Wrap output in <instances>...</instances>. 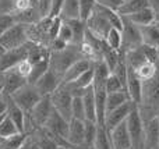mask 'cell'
I'll return each instance as SVG.
<instances>
[{"label":"cell","instance_id":"obj_1","mask_svg":"<svg viewBox=\"0 0 159 149\" xmlns=\"http://www.w3.org/2000/svg\"><path fill=\"white\" fill-rule=\"evenodd\" d=\"M81 57H84L81 47L77 46V45L70 43L61 50L49 52V68L61 78L63 74L66 72V70Z\"/></svg>","mask_w":159,"mask_h":149},{"label":"cell","instance_id":"obj_2","mask_svg":"<svg viewBox=\"0 0 159 149\" xmlns=\"http://www.w3.org/2000/svg\"><path fill=\"white\" fill-rule=\"evenodd\" d=\"M10 99L16 103L18 107H21L24 112L30 113L32 107L39 102L41 95L36 91V88L30 82H25L22 86H20L17 91H14L10 95Z\"/></svg>","mask_w":159,"mask_h":149},{"label":"cell","instance_id":"obj_3","mask_svg":"<svg viewBox=\"0 0 159 149\" xmlns=\"http://www.w3.org/2000/svg\"><path fill=\"white\" fill-rule=\"evenodd\" d=\"M121 21H123V27H121L120 50L123 53H127L130 50L135 49V47L141 46L143 41H141V33L138 25H135L133 21H130L129 17L126 15H121Z\"/></svg>","mask_w":159,"mask_h":149},{"label":"cell","instance_id":"obj_4","mask_svg":"<svg viewBox=\"0 0 159 149\" xmlns=\"http://www.w3.org/2000/svg\"><path fill=\"white\" fill-rule=\"evenodd\" d=\"M126 125L131 138L133 148L144 149V121L140 114L138 106H135L126 119Z\"/></svg>","mask_w":159,"mask_h":149},{"label":"cell","instance_id":"obj_5","mask_svg":"<svg viewBox=\"0 0 159 149\" xmlns=\"http://www.w3.org/2000/svg\"><path fill=\"white\" fill-rule=\"evenodd\" d=\"M28 41L30 39H28L27 27L25 24H20V22H16L13 27H10L4 33L0 35V43L3 45L6 50L20 47L27 43Z\"/></svg>","mask_w":159,"mask_h":149},{"label":"cell","instance_id":"obj_6","mask_svg":"<svg viewBox=\"0 0 159 149\" xmlns=\"http://www.w3.org/2000/svg\"><path fill=\"white\" fill-rule=\"evenodd\" d=\"M71 100L73 96L61 85H59V88L50 94V102L53 109L67 121L71 120Z\"/></svg>","mask_w":159,"mask_h":149},{"label":"cell","instance_id":"obj_7","mask_svg":"<svg viewBox=\"0 0 159 149\" xmlns=\"http://www.w3.org/2000/svg\"><path fill=\"white\" fill-rule=\"evenodd\" d=\"M85 25H87V29L89 31L95 38L102 39V41L106 39L107 32H109V29L112 28V25L109 24L106 17L96 8V4H95L93 11L91 13V15L88 17V20L85 21Z\"/></svg>","mask_w":159,"mask_h":149},{"label":"cell","instance_id":"obj_8","mask_svg":"<svg viewBox=\"0 0 159 149\" xmlns=\"http://www.w3.org/2000/svg\"><path fill=\"white\" fill-rule=\"evenodd\" d=\"M135 106H137V105H135L134 102L127 100V102L123 103L121 106H119V107H116V109H113V110L107 112L106 116H105V121H103V127L106 128L107 133H109L110 130H113L116 125H119L120 123L126 121L127 116H129L130 112H131Z\"/></svg>","mask_w":159,"mask_h":149},{"label":"cell","instance_id":"obj_9","mask_svg":"<svg viewBox=\"0 0 159 149\" xmlns=\"http://www.w3.org/2000/svg\"><path fill=\"white\" fill-rule=\"evenodd\" d=\"M43 128L57 141V139H66L69 133V121L60 116L57 112L53 109L50 113L48 121L45 123Z\"/></svg>","mask_w":159,"mask_h":149},{"label":"cell","instance_id":"obj_10","mask_svg":"<svg viewBox=\"0 0 159 149\" xmlns=\"http://www.w3.org/2000/svg\"><path fill=\"white\" fill-rule=\"evenodd\" d=\"M52 110H53V106H52V102H50V95H46V96H41L39 102L30 112V116L36 127H43L45 123L49 119Z\"/></svg>","mask_w":159,"mask_h":149},{"label":"cell","instance_id":"obj_11","mask_svg":"<svg viewBox=\"0 0 159 149\" xmlns=\"http://www.w3.org/2000/svg\"><path fill=\"white\" fill-rule=\"evenodd\" d=\"M60 84H61V78L56 72H53L50 68H48L46 72L43 75H41L38 78V81L35 84H32V85L36 88V91L39 92L41 96H46V95H50L52 92H55Z\"/></svg>","mask_w":159,"mask_h":149},{"label":"cell","instance_id":"obj_12","mask_svg":"<svg viewBox=\"0 0 159 149\" xmlns=\"http://www.w3.org/2000/svg\"><path fill=\"white\" fill-rule=\"evenodd\" d=\"M28 47H30V41L20 47L6 50L4 55L0 56V72H6L7 70L13 68L20 60L27 57Z\"/></svg>","mask_w":159,"mask_h":149},{"label":"cell","instance_id":"obj_13","mask_svg":"<svg viewBox=\"0 0 159 149\" xmlns=\"http://www.w3.org/2000/svg\"><path fill=\"white\" fill-rule=\"evenodd\" d=\"M144 149H159V117L144 121Z\"/></svg>","mask_w":159,"mask_h":149},{"label":"cell","instance_id":"obj_14","mask_svg":"<svg viewBox=\"0 0 159 149\" xmlns=\"http://www.w3.org/2000/svg\"><path fill=\"white\" fill-rule=\"evenodd\" d=\"M109 138H110V144H112L113 149H129L133 147L126 121L120 123V124L116 125L113 130H110Z\"/></svg>","mask_w":159,"mask_h":149},{"label":"cell","instance_id":"obj_15","mask_svg":"<svg viewBox=\"0 0 159 149\" xmlns=\"http://www.w3.org/2000/svg\"><path fill=\"white\" fill-rule=\"evenodd\" d=\"M126 91L130 96V100L135 105H140L143 99V81L135 75L134 70L127 66V80H126Z\"/></svg>","mask_w":159,"mask_h":149},{"label":"cell","instance_id":"obj_16","mask_svg":"<svg viewBox=\"0 0 159 149\" xmlns=\"http://www.w3.org/2000/svg\"><path fill=\"white\" fill-rule=\"evenodd\" d=\"M92 66H93V61L91 60V59H87V57L78 59L77 61H74V63L66 70V72H64L63 77H61V82H70V81L77 80L80 75L84 74V72L87 71V70H89Z\"/></svg>","mask_w":159,"mask_h":149},{"label":"cell","instance_id":"obj_17","mask_svg":"<svg viewBox=\"0 0 159 149\" xmlns=\"http://www.w3.org/2000/svg\"><path fill=\"white\" fill-rule=\"evenodd\" d=\"M27 82L24 77L18 75L17 72H14L13 70H7L4 72V81H3V88H2V95L4 96H10L14 91L22 86Z\"/></svg>","mask_w":159,"mask_h":149},{"label":"cell","instance_id":"obj_18","mask_svg":"<svg viewBox=\"0 0 159 149\" xmlns=\"http://www.w3.org/2000/svg\"><path fill=\"white\" fill-rule=\"evenodd\" d=\"M140 33H141V41L143 45L151 47H159V28L154 24L148 25H140Z\"/></svg>","mask_w":159,"mask_h":149},{"label":"cell","instance_id":"obj_19","mask_svg":"<svg viewBox=\"0 0 159 149\" xmlns=\"http://www.w3.org/2000/svg\"><path fill=\"white\" fill-rule=\"evenodd\" d=\"M7 98V116L13 120V123L16 124V127L18 128L20 133H24V116H25V112L22 110L21 107L16 105L13 100L10 99V96H6Z\"/></svg>","mask_w":159,"mask_h":149},{"label":"cell","instance_id":"obj_20","mask_svg":"<svg viewBox=\"0 0 159 149\" xmlns=\"http://www.w3.org/2000/svg\"><path fill=\"white\" fill-rule=\"evenodd\" d=\"M63 21L69 25L70 29H71V32H73V45L81 46V43L84 42V38H85V29H87L85 22L80 18L63 20Z\"/></svg>","mask_w":159,"mask_h":149},{"label":"cell","instance_id":"obj_21","mask_svg":"<svg viewBox=\"0 0 159 149\" xmlns=\"http://www.w3.org/2000/svg\"><path fill=\"white\" fill-rule=\"evenodd\" d=\"M129 17L130 21H133L135 25H148V24H154L157 21V14L151 10L149 7H144L141 8L140 11L134 14H130V15H126Z\"/></svg>","mask_w":159,"mask_h":149},{"label":"cell","instance_id":"obj_22","mask_svg":"<svg viewBox=\"0 0 159 149\" xmlns=\"http://www.w3.org/2000/svg\"><path fill=\"white\" fill-rule=\"evenodd\" d=\"M82 102H84L85 109V120H91V121H96V107H95V94H93L92 85L87 89L84 95H82Z\"/></svg>","mask_w":159,"mask_h":149},{"label":"cell","instance_id":"obj_23","mask_svg":"<svg viewBox=\"0 0 159 149\" xmlns=\"http://www.w3.org/2000/svg\"><path fill=\"white\" fill-rule=\"evenodd\" d=\"M133 70H134L135 75H137L141 81H147V80L152 78L155 74H157V71L159 70V66H158V63L145 60V61H143L141 64H138V66L135 67V68H133Z\"/></svg>","mask_w":159,"mask_h":149},{"label":"cell","instance_id":"obj_24","mask_svg":"<svg viewBox=\"0 0 159 149\" xmlns=\"http://www.w3.org/2000/svg\"><path fill=\"white\" fill-rule=\"evenodd\" d=\"M127 100H130V96L127 94L126 89H120L116 92H110L106 95V113L113 109L121 106L123 103H126Z\"/></svg>","mask_w":159,"mask_h":149},{"label":"cell","instance_id":"obj_25","mask_svg":"<svg viewBox=\"0 0 159 149\" xmlns=\"http://www.w3.org/2000/svg\"><path fill=\"white\" fill-rule=\"evenodd\" d=\"M27 134L17 133L10 137H0V149H20L22 148Z\"/></svg>","mask_w":159,"mask_h":149},{"label":"cell","instance_id":"obj_26","mask_svg":"<svg viewBox=\"0 0 159 149\" xmlns=\"http://www.w3.org/2000/svg\"><path fill=\"white\" fill-rule=\"evenodd\" d=\"M144 7H148L147 0H124L120 7L117 8V13L120 15H130V14L140 11Z\"/></svg>","mask_w":159,"mask_h":149},{"label":"cell","instance_id":"obj_27","mask_svg":"<svg viewBox=\"0 0 159 149\" xmlns=\"http://www.w3.org/2000/svg\"><path fill=\"white\" fill-rule=\"evenodd\" d=\"M61 20L80 18V3L78 0H64L60 11Z\"/></svg>","mask_w":159,"mask_h":149},{"label":"cell","instance_id":"obj_28","mask_svg":"<svg viewBox=\"0 0 159 149\" xmlns=\"http://www.w3.org/2000/svg\"><path fill=\"white\" fill-rule=\"evenodd\" d=\"M96 133H98V123L91 121V120H84V145L87 148L93 149Z\"/></svg>","mask_w":159,"mask_h":149},{"label":"cell","instance_id":"obj_29","mask_svg":"<svg viewBox=\"0 0 159 149\" xmlns=\"http://www.w3.org/2000/svg\"><path fill=\"white\" fill-rule=\"evenodd\" d=\"M48 68H49V57H46V59H43V60L38 61V63L32 64V70H31L30 75L27 77V82L35 84L36 81H38V78L46 72Z\"/></svg>","mask_w":159,"mask_h":149},{"label":"cell","instance_id":"obj_30","mask_svg":"<svg viewBox=\"0 0 159 149\" xmlns=\"http://www.w3.org/2000/svg\"><path fill=\"white\" fill-rule=\"evenodd\" d=\"M93 149H113L112 144H110L109 133L103 125L98 124V133H96V138L93 142Z\"/></svg>","mask_w":159,"mask_h":149},{"label":"cell","instance_id":"obj_31","mask_svg":"<svg viewBox=\"0 0 159 149\" xmlns=\"http://www.w3.org/2000/svg\"><path fill=\"white\" fill-rule=\"evenodd\" d=\"M105 42L107 43V46H109L110 49L120 50V46H121V31L117 29V28H110L109 32H107V35H106Z\"/></svg>","mask_w":159,"mask_h":149},{"label":"cell","instance_id":"obj_32","mask_svg":"<svg viewBox=\"0 0 159 149\" xmlns=\"http://www.w3.org/2000/svg\"><path fill=\"white\" fill-rule=\"evenodd\" d=\"M71 119H77L84 121L85 120V109L82 96H74L71 100Z\"/></svg>","mask_w":159,"mask_h":149},{"label":"cell","instance_id":"obj_33","mask_svg":"<svg viewBox=\"0 0 159 149\" xmlns=\"http://www.w3.org/2000/svg\"><path fill=\"white\" fill-rule=\"evenodd\" d=\"M17 133H20L18 128L16 127L13 120L6 114V116L2 119V121H0V137H10V135H14V134H17Z\"/></svg>","mask_w":159,"mask_h":149},{"label":"cell","instance_id":"obj_34","mask_svg":"<svg viewBox=\"0 0 159 149\" xmlns=\"http://www.w3.org/2000/svg\"><path fill=\"white\" fill-rule=\"evenodd\" d=\"M80 3V20L87 21L88 17L91 15V13L93 11L96 4V0H78Z\"/></svg>","mask_w":159,"mask_h":149},{"label":"cell","instance_id":"obj_35","mask_svg":"<svg viewBox=\"0 0 159 149\" xmlns=\"http://www.w3.org/2000/svg\"><path fill=\"white\" fill-rule=\"evenodd\" d=\"M10 70H13L14 72H17L18 75H21V77H24L25 80H27V77L30 75L31 70H32V63L25 57V59H22V60H20L18 63H17L16 66H14L13 68H10Z\"/></svg>","mask_w":159,"mask_h":149},{"label":"cell","instance_id":"obj_36","mask_svg":"<svg viewBox=\"0 0 159 149\" xmlns=\"http://www.w3.org/2000/svg\"><path fill=\"white\" fill-rule=\"evenodd\" d=\"M73 82H74L77 86H80V88H88V86L92 85V82H93V66L91 67L89 70H87L84 74L80 75L77 80H74Z\"/></svg>","mask_w":159,"mask_h":149},{"label":"cell","instance_id":"obj_37","mask_svg":"<svg viewBox=\"0 0 159 149\" xmlns=\"http://www.w3.org/2000/svg\"><path fill=\"white\" fill-rule=\"evenodd\" d=\"M105 89H106V94H110V92H116V91H120V89H124L121 82L119 81V78L116 77L113 72H110L107 75L106 81H105Z\"/></svg>","mask_w":159,"mask_h":149},{"label":"cell","instance_id":"obj_38","mask_svg":"<svg viewBox=\"0 0 159 149\" xmlns=\"http://www.w3.org/2000/svg\"><path fill=\"white\" fill-rule=\"evenodd\" d=\"M50 7H52V0H36V11H38L39 20L49 17Z\"/></svg>","mask_w":159,"mask_h":149},{"label":"cell","instance_id":"obj_39","mask_svg":"<svg viewBox=\"0 0 159 149\" xmlns=\"http://www.w3.org/2000/svg\"><path fill=\"white\" fill-rule=\"evenodd\" d=\"M14 24H16V18L13 14H0V35L4 33Z\"/></svg>","mask_w":159,"mask_h":149},{"label":"cell","instance_id":"obj_40","mask_svg":"<svg viewBox=\"0 0 159 149\" xmlns=\"http://www.w3.org/2000/svg\"><path fill=\"white\" fill-rule=\"evenodd\" d=\"M57 38L61 39L63 42H66L67 45L73 43V32H71V29H70V27L64 21H63V24L60 25V29H59Z\"/></svg>","mask_w":159,"mask_h":149},{"label":"cell","instance_id":"obj_41","mask_svg":"<svg viewBox=\"0 0 159 149\" xmlns=\"http://www.w3.org/2000/svg\"><path fill=\"white\" fill-rule=\"evenodd\" d=\"M124 0H96V3L103 7H107V8H112V10L117 11V8L121 6Z\"/></svg>","mask_w":159,"mask_h":149},{"label":"cell","instance_id":"obj_42","mask_svg":"<svg viewBox=\"0 0 159 149\" xmlns=\"http://www.w3.org/2000/svg\"><path fill=\"white\" fill-rule=\"evenodd\" d=\"M64 0H52V7H50V14L49 18H53V17L60 15L61 7H63Z\"/></svg>","mask_w":159,"mask_h":149},{"label":"cell","instance_id":"obj_43","mask_svg":"<svg viewBox=\"0 0 159 149\" xmlns=\"http://www.w3.org/2000/svg\"><path fill=\"white\" fill-rule=\"evenodd\" d=\"M6 113H7V98L2 95L0 96V117L6 116Z\"/></svg>","mask_w":159,"mask_h":149},{"label":"cell","instance_id":"obj_44","mask_svg":"<svg viewBox=\"0 0 159 149\" xmlns=\"http://www.w3.org/2000/svg\"><path fill=\"white\" fill-rule=\"evenodd\" d=\"M147 3H148V7L151 8L155 14L159 13V0H147Z\"/></svg>","mask_w":159,"mask_h":149},{"label":"cell","instance_id":"obj_45","mask_svg":"<svg viewBox=\"0 0 159 149\" xmlns=\"http://www.w3.org/2000/svg\"><path fill=\"white\" fill-rule=\"evenodd\" d=\"M4 52H6V49H4V47H3V45L0 43V56H3V55H4Z\"/></svg>","mask_w":159,"mask_h":149},{"label":"cell","instance_id":"obj_46","mask_svg":"<svg viewBox=\"0 0 159 149\" xmlns=\"http://www.w3.org/2000/svg\"><path fill=\"white\" fill-rule=\"evenodd\" d=\"M155 25H157V27H158V28H159V18H158V20H157V21H155Z\"/></svg>","mask_w":159,"mask_h":149},{"label":"cell","instance_id":"obj_47","mask_svg":"<svg viewBox=\"0 0 159 149\" xmlns=\"http://www.w3.org/2000/svg\"><path fill=\"white\" fill-rule=\"evenodd\" d=\"M158 66H159V47H158Z\"/></svg>","mask_w":159,"mask_h":149},{"label":"cell","instance_id":"obj_48","mask_svg":"<svg viewBox=\"0 0 159 149\" xmlns=\"http://www.w3.org/2000/svg\"><path fill=\"white\" fill-rule=\"evenodd\" d=\"M158 18H159V13H158V14H157V20H158Z\"/></svg>","mask_w":159,"mask_h":149},{"label":"cell","instance_id":"obj_49","mask_svg":"<svg viewBox=\"0 0 159 149\" xmlns=\"http://www.w3.org/2000/svg\"><path fill=\"white\" fill-rule=\"evenodd\" d=\"M3 117H4V116H3ZM3 117H0V121H2V119H3Z\"/></svg>","mask_w":159,"mask_h":149},{"label":"cell","instance_id":"obj_50","mask_svg":"<svg viewBox=\"0 0 159 149\" xmlns=\"http://www.w3.org/2000/svg\"><path fill=\"white\" fill-rule=\"evenodd\" d=\"M129 149H135V148H133V147H131V148H129Z\"/></svg>","mask_w":159,"mask_h":149},{"label":"cell","instance_id":"obj_51","mask_svg":"<svg viewBox=\"0 0 159 149\" xmlns=\"http://www.w3.org/2000/svg\"><path fill=\"white\" fill-rule=\"evenodd\" d=\"M0 96H2V92H0Z\"/></svg>","mask_w":159,"mask_h":149},{"label":"cell","instance_id":"obj_52","mask_svg":"<svg viewBox=\"0 0 159 149\" xmlns=\"http://www.w3.org/2000/svg\"><path fill=\"white\" fill-rule=\"evenodd\" d=\"M20 149H24V148H20Z\"/></svg>","mask_w":159,"mask_h":149},{"label":"cell","instance_id":"obj_53","mask_svg":"<svg viewBox=\"0 0 159 149\" xmlns=\"http://www.w3.org/2000/svg\"><path fill=\"white\" fill-rule=\"evenodd\" d=\"M60 149H63V148H60Z\"/></svg>","mask_w":159,"mask_h":149}]
</instances>
